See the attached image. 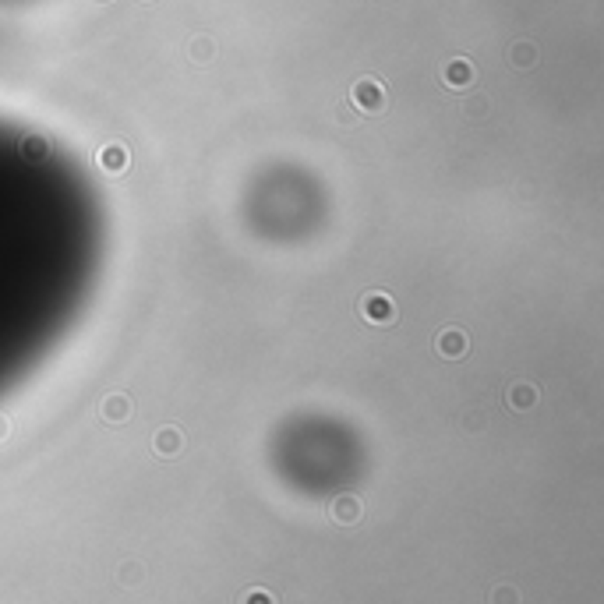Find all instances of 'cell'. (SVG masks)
I'll list each match as a JSON object with an SVG mask.
<instances>
[{
    "instance_id": "ba28073f",
    "label": "cell",
    "mask_w": 604,
    "mask_h": 604,
    "mask_svg": "<svg viewBox=\"0 0 604 604\" xmlns=\"http://www.w3.org/2000/svg\"><path fill=\"white\" fill-rule=\"evenodd\" d=\"M25 153L28 156H43L46 153V142L43 138H25Z\"/></svg>"
},
{
    "instance_id": "3957f363",
    "label": "cell",
    "mask_w": 604,
    "mask_h": 604,
    "mask_svg": "<svg viewBox=\"0 0 604 604\" xmlns=\"http://www.w3.org/2000/svg\"><path fill=\"white\" fill-rule=\"evenodd\" d=\"M445 81L452 88H463L474 81V68H470V60H452V64L445 68Z\"/></svg>"
},
{
    "instance_id": "9c48e42d",
    "label": "cell",
    "mask_w": 604,
    "mask_h": 604,
    "mask_svg": "<svg viewBox=\"0 0 604 604\" xmlns=\"http://www.w3.org/2000/svg\"><path fill=\"white\" fill-rule=\"evenodd\" d=\"M173 442H177V435H173V431H163V435H159V449H163V452H173V449H177Z\"/></svg>"
},
{
    "instance_id": "30bf717a",
    "label": "cell",
    "mask_w": 604,
    "mask_h": 604,
    "mask_svg": "<svg viewBox=\"0 0 604 604\" xmlns=\"http://www.w3.org/2000/svg\"><path fill=\"white\" fill-rule=\"evenodd\" d=\"M251 604H273V601H269V597H251Z\"/></svg>"
},
{
    "instance_id": "7a4b0ae2",
    "label": "cell",
    "mask_w": 604,
    "mask_h": 604,
    "mask_svg": "<svg viewBox=\"0 0 604 604\" xmlns=\"http://www.w3.org/2000/svg\"><path fill=\"white\" fill-rule=\"evenodd\" d=\"M353 103H357L360 110L375 113V110H382V106H385V88H382L378 81H371V78L357 81V85H353Z\"/></svg>"
},
{
    "instance_id": "8992f818",
    "label": "cell",
    "mask_w": 604,
    "mask_h": 604,
    "mask_svg": "<svg viewBox=\"0 0 604 604\" xmlns=\"http://www.w3.org/2000/svg\"><path fill=\"white\" fill-rule=\"evenodd\" d=\"M128 410H131V403H128L124 396H110V400L103 403V413H106L110 420H124V417H128Z\"/></svg>"
},
{
    "instance_id": "5b68a950",
    "label": "cell",
    "mask_w": 604,
    "mask_h": 604,
    "mask_svg": "<svg viewBox=\"0 0 604 604\" xmlns=\"http://www.w3.org/2000/svg\"><path fill=\"white\" fill-rule=\"evenodd\" d=\"M99 163H103L110 173H120V170L128 166V153H124L120 145H110V148H103V153H99Z\"/></svg>"
},
{
    "instance_id": "52a82bcc",
    "label": "cell",
    "mask_w": 604,
    "mask_h": 604,
    "mask_svg": "<svg viewBox=\"0 0 604 604\" xmlns=\"http://www.w3.org/2000/svg\"><path fill=\"white\" fill-rule=\"evenodd\" d=\"M509 400H512V407H530L537 396H534V389H530V385H516V389L509 392Z\"/></svg>"
},
{
    "instance_id": "277c9868",
    "label": "cell",
    "mask_w": 604,
    "mask_h": 604,
    "mask_svg": "<svg viewBox=\"0 0 604 604\" xmlns=\"http://www.w3.org/2000/svg\"><path fill=\"white\" fill-rule=\"evenodd\" d=\"M463 350H467V336H463V332H456V329L442 332V340H438V353H445V357H456V353H463Z\"/></svg>"
},
{
    "instance_id": "6da1fadb",
    "label": "cell",
    "mask_w": 604,
    "mask_h": 604,
    "mask_svg": "<svg viewBox=\"0 0 604 604\" xmlns=\"http://www.w3.org/2000/svg\"><path fill=\"white\" fill-rule=\"evenodd\" d=\"M360 311H364L368 322H378V325H385V322L396 318V304H392V297L382 293V290L364 293V300H360Z\"/></svg>"
}]
</instances>
